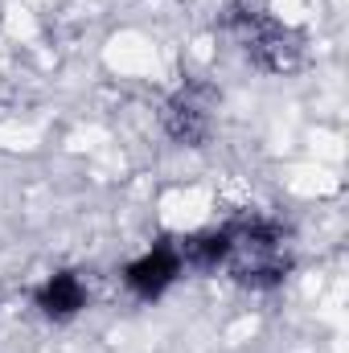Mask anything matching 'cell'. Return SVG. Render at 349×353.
I'll return each instance as SVG.
<instances>
[{"label": "cell", "instance_id": "obj_2", "mask_svg": "<svg viewBox=\"0 0 349 353\" xmlns=\"http://www.w3.org/2000/svg\"><path fill=\"white\" fill-rule=\"evenodd\" d=\"M87 283L83 275L74 271H54L46 275V283L37 288V308L50 316V321H74L83 308H87Z\"/></svg>", "mask_w": 349, "mask_h": 353}, {"label": "cell", "instance_id": "obj_1", "mask_svg": "<svg viewBox=\"0 0 349 353\" xmlns=\"http://www.w3.org/2000/svg\"><path fill=\"white\" fill-rule=\"evenodd\" d=\"M181 267H185V255L173 251V247H152L144 255H136L132 263L123 267V288L140 300H161L177 279H181Z\"/></svg>", "mask_w": 349, "mask_h": 353}, {"label": "cell", "instance_id": "obj_3", "mask_svg": "<svg viewBox=\"0 0 349 353\" xmlns=\"http://www.w3.org/2000/svg\"><path fill=\"white\" fill-rule=\"evenodd\" d=\"M165 128H169V136L181 140V144H197V140H206V132H210V115H206L189 94H177L173 103L165 107Z\"/></svg>", "mask_w": 349, "mask_h": 353}]
</instances>
